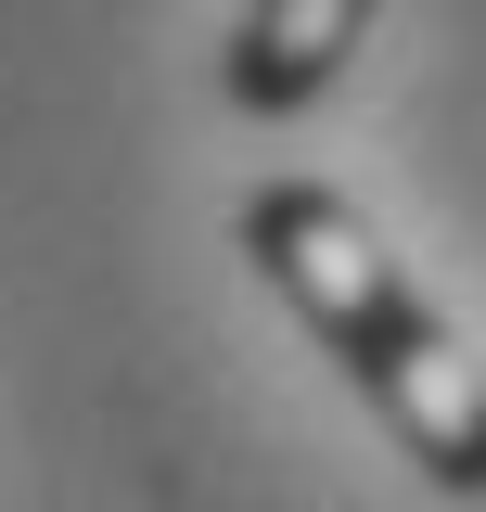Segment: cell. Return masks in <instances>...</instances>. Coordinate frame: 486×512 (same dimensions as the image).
Here are the masks:
<instances>
[{"label": "cell", "mask_w": 486, "mask_h": 512, "mask_svg": "<svg viewBox=\"0 0 486 512\" xmlns=\"http://www.w3.org/2000/svg\"><path fill=\"white\" fill-rule=\"evenodd\" d=\"M243 256H256V269L282 282V308L346 359V384L397 423V448L423 461L435 487L486 500V372L461 359V333L410 295V269L384 256V231H371L359 205L320 192V180H269L243 205Z\"/></svg>", "instance_id": "6da1fadb"}, {"label": "cell", "mask_w": 486, "mask_h": 512, "mask_svg": "<svg viewBox=\"0 0 486 512\" xmlns=\"http://www.w3.org/2000/svg\"><path fill=\"white\" fill-rule=\"evenodd\" d=\"M359 26H371V0H243L218 77H231L243 116H295V103H320V90L346 77Z\"/></svg>", "instance_id": "7a4b0ae2"}]
</instances>
